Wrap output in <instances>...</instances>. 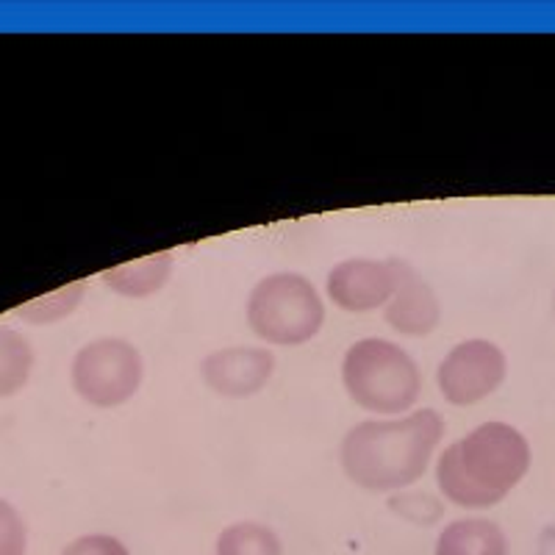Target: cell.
<instances>
[{
    "mask_svg": "<svg viewBox=\"0 0 555 555\" xmlns=\"http://www.w3.org/2000/svg\"><path fill=\"white\" fill-rule=\"evenodd\" d=\"M442 436L444 416L434 409L391 420H366L341 439L339 464L364 492L398 494L428 473Z\"/></svg>",
    "mask_w": 555,
    "mask_h": 555,
    "instance_id": "6da1fadb",
    "label": "cell"
},
{
    "mask_svg": "<svg viewBox=\"0 0 555 555\" xmlns=\"http://www.w3.org/2000/svg\"><path fill=\"white\" fill-rule=\"evenodd\" d=\"M530 459L522 430L508 423H483L444 448L436 464V483L461 508H492L528 475Z\"/></svg>",
    "mask_w": 555,
    "mask_h": 555,
    "instance_id": "7a4b0ae2",
    "label": "cell"
},
{
    "mask_svg": "<svg viewBox=\"0 0 555 555\" xmlns=\"http://www.w3.org/2000/svg\"><path fill=\"white\" fill-rule=\"evenodd\" d=\"M341 384L359 409L380 416H400L420 400L423 373L411 353L389 339H361L347 347Z\"/></svg>",
    "mask_w": 555,
    "mask_h": 555,
    "instance_id": "3957f363",
    "label": "cell"
},
{
    "mask_svg": "<svg viewBox=\"0 0 555 555\" xmlns=\"http://www.w3.org/2000/svg\"><path fill=\"white\" fill-rule=\"evenodd\" d=\"M325 322V304L300 272H272L247 297V325L261 341L297 347L314 339Z\"/></svg>",
    "mask_w": 555,
    "mask_h": 555,
    "instance_id": "277c9868",
    "label": "cell"
},
{
    "mask_svg": "<svg viewBox=\"0 0 555 555\" xmlns=\"http://www.w3.org/2000/svg\"><path fill=\"white\" fill-rule=\"evenodd\" d=\"M78 398L95 409H117L133 398L145 380V361L128 339L101 336L83 345L69 366Z\"/></svg>",
    "mask_w": 555,
    "mask_h": 555,
    "instance_id": "5b68a950",
    "label": "cell"
},
{
    "mask_svg": "<svg viewBox=\"0 0 555 555\" xmlns=\"http://www.w3.org/2000/svg\"><path fill=\"white\" fill-rule=\"evenodd\" d=\"M508 375V359L503 347L489 339H467L450 350L439 364V391L450 405L467 409L480 403L503 386Z\"/></svg>",
    "mask_w": 555,
    "mask_h": 555,
    "instance_id": "8992f818",
    "label": "cell"
},
{
    "mask_svg": "<svg viewBox=\"0 0 555 555\" xmlns=\"http://www.w3.org/2000/svg\"><path fill=\"white\" fill-rule=\"evenodd\" d=\"M398 289V264L395 259H347L328 272L325 292L331 304L350 314L386 309Z\"/></svg>",
    "mask_w": 555,
    "mask_h": 555,
    "instance_id": "52a82bcc",
    "label": "cell"
},
{
    "mask_svg": "<svg viewBox=\"0 0 555 555\" xmlns=\"http://www.w3.org/2000/svg\"><path fill=\"white\" fill-rule=\"evenodd\" d=\"M275 356L267 347H222L201 361V378L220 398H250L270 384Z\"/></svg>",
    "mask_w": 555,
    "mask_h": 555,
    "instance_id": "ba28073f",
    "label": "cell"
},
{
    "mask_svg": "<svg viewBox=\"0 0 555 555\" xmlns=\"http://www.w3.org/2000/svg\"><path fill=\"white\" fill-rule=\"evenodd\" d=\"M395 264H398V289L384 309L386 322H389V328L409 339L430 336L442 320V304H439L434 286L414 267L400 259H395Z\"/></svg>",
    "mask_w": 555,
    "mask_h": 555,
    "instance_id": "9c48e42d",
    "label": "cell"
},
{
    "mask_svg": "<svg viewBox=\"0 0 555 555\" xmlns=\"http://www.w3.org/2000/svg\"><path fill=\"white\" fill-rule=\"evenodd\" d=\"M436 555H508V537L492 519H455L439 533Z\"/></svg>",
    "mask_w": 555,
    "mask_h": 555,
    "instance_id": "30bf717a",
    "label": "cell"
},
{
    "mask_svg": "<svg viewBox=\"0 0 555 555\" xmlns=\"http://www.w3.org/2000/svg\"><path fill=\"white\" fill-rule=\"evenodd\" d=\"M172 275V253H153L145 259L128 261V264L112 267L101 275L103 284L114 292V295L122 297H151L156 292L165 289V284Z\"/></svg>",
    "mask_w": 555,
    "mask_h": 555,
    "instance_id": "8fae6325",
    "label": "cell"
},
{
    "mask_svg": "<svg viewBox=\"0 0 555 555\" xmlns=\"http://www.w3.org/2000/svg\"><path fill=\"white\" fill-rule=\"evenodd\" d=\"M34 370V347L17 331L0 325V400L26 389Z\"/></svg>",
    "mask_w": 555,
    "mask_h": 555,
    "instance_id": "7c38bea8",
    "label": "cell"
},
{
    "mask_svg": "<svg viewBox=\"0 0 555 555\" xmlns=\"http://www.w3.org/2000/svg\"><path fill=\"white\" fill-rule=\"evenodd\" d=\"M217 555H284V544L267 525L234 522L217 539Z\"/></svg>",
    "mask_w": 555,
    "mask_h": 555,
    "instance_id": "4fadbf2b",
    "label": "cell"
},
{
    "mask_svg": "<svg viewBox=\"0 0 555 555\" xmlns=\"http://www.w3.org/2000/svg\"><path fill=\"white\" fill-rule=\"evenodd\" d=\"M83 300V281H76V284L62 286V289L51 292V295H42L37 300H28V304L17 306L14 314L20 320L31 322V325H51V322L64 320L73 311L78 309V304Z\"/></svg>",
    "mask_w": 555,
    "mask_h": 555,
    "instance_id": "5bb4252c",
    "label": "cell"
},
{
    "mask_svg": "<svg viewBox=\"0 0 555 555\" xmlns=\"http://www.w3.org/2000/svg\"><path fill=\"white\" fill-rule=\"evenodd\" d=\"M28 528L9 500L0 498V555H26Z\"/></svg>",
    "mask_w": 555,
    "mask_h": 555,
    "instance_id": "9a60e30c",
    "label": "cell"
},
{
    "mask_svg": "<svg viewBox=\"0 0 555 555\" xmlns=\"http://www.w3.org/2000/svg\"><path fill=\"white\" fill-rule=\"evenodd\" d=\"M391 508L400 514V517L411 519V522L420 525H434L436 519L442 517V505L436 503L430 494H416V492H398L391 498Z\"/></svg>",
    "mask_w": 555,
    "mask_h": 555,
    "instance_id": "2e32d148",
    "label": "cell"
},
{
    "mask_svg": "<svg viewBox=\"0 0 555 555\" xmlns=\"http://www.w3.org/2000/svg\"><path fill=\"white\" fill-rule=\"evenodd\" d=\"M62 555H131L126 544L108 533H87L78 537L62 550Z\"/></svg>",
    "mask_w": 555,
    "mask_h": 555,
    "instance_id": "e0dca14e",
    "label": "cell"
},
{
    "mask_svg": "<svg viewBox=\"0 0 555 555\" xmlns=\"http://www.w3.org/2000/svg\"><path fill=\"white\" fill-rule=\"evenodd\" d=\"M539 555H555V528H547L539 542Z\"/></svg>",
    "mask_w": 555,
    "mask_h": 555,
    "instance_id": "ac0fdd59",
    "label": "cell"
}]
</instances>
